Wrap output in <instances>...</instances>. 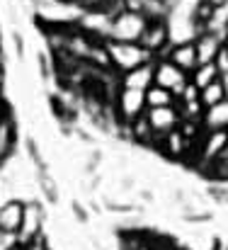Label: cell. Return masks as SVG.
<instances>
[{"mask_svg": "<svg viewBox=\"0 0 228 250\" xmlns=\"http://www.w3.org/2000/svg\"><path fill=\"white\" fill-rule=\"evenodd\" d=\"M148 27V17L136 12V10H117L109 20V34L107 42H119V44H141V37Z\"/></svg>", "mask_w": 228, "mask_h": 250, "instance_id": "6da1fadb", "label": "cell"}, {"mask_svg": "<svg viewBox=\"0 0 228 250\" xmlns=\"http://www.w3.org/2000/svg\"><path fill=\"white\" fill-rule=\"evenodd\" d=\"M146 112H148L146 92L126 90V87H117V92H114V97H112V114H114L119 129L134 124V122L141 119Z\"/></svg>", "mask_w": 228, "mask_h": 250, "instance_id": "7a4b0ae2", "label": "cell"}, {"mask_svg": "<svg viewBox=\"0 0 228 250\" xmlns=\"http://www.w3.org/2000/svg\"><path fill=\"white\" fill-rule=\"evenodd\" d=\"M107 51H109V63L112 71L117 76L129 73L134 68H141L146 63H153L151 54L141 46V44H119V42H107Z\"/></svg>", "mask_w": 228, "mask_h": 250, "instance_id": "3957f363", "label": "cell"}, {"mask_svg": "<svg viewBox=\"0 0 228 250\" xmlns=\"http://www.w3.org/2000/svg\"><path fill=\"white\" fill-rule=\"evenodd\" d=\"M44 233H46V207H44V202L41 199L24 202V216H22V226H20V233H17V246L44 238Z\"/></svg>", "mask_w": 228, "mask_h": 250, "instance_id": "277c9868", "label": "cell"}, {"mask_svg": "<svg viewBox=\"0 0 228 250\" xmlns=\"http://www.w3.org/2000/svg\"><path fill=\"white\" fill-rule=\"evenodd\" d=\"M189 76L185 71H180L175 63H170L167 59H155L153 61V85L170 90L175 97H180V92L187 87Z\"/></svg>", "mask_w": 228, "mask_h": 250, "instance_id": "5b68a950", "label": "cell"}, {"mask_svg": "<svg viewBox=\"0 0 228 250\" xmlns=\"http://www.w3.org/2000/svg\"><path fill=\"white\" fill-rule=\"evenodd\" d=\"M146 122L151 126L153 136L160 141L163 136H167V134H172V131L180 129L182 114H180L177 107H158V109H148L146 112Z\"/></svg>", "mask_w": 228, "mask_h": 250, "instance_id": "8992f818", "label": "cell"}, {"mask_svg": "<svg viewBox=\"0 0 228 250\" xmlns=\"http://www.w3.org/2000/svg\"><path fill=\"white\" fill-rule=\"evenodd\" d=\"M141 46L151 54L153 59H163L170 51V37H167V27L165 20H148V27L141 37Z\"/></svg>", "mask_w": 228, "mask_h": 250, "instance_id": "52a82bcc", "label": "cell"}, {"mask_svg": "<svg viewBox=\"0 0 228 250\" xmlns=\"http://www.w3.org/2000/svg\"><path fill=\"white\" fill-rule=\"evenodd\" d=\"M22 216H24V202L22 199H15V197L2 199L0 202V236L17 241Z\"/></svg>", "mask_w": 228, "mask_h": 250, "instance_id": "ba28073f", "label": "cell"}, {"mask_svg": "<svg viewBox=\"0 0 228 250\" xmlns=\"http://www.w3.org/2000/svg\"><path fill=\"white\" fill-rule=\"evenodd\" d=\"M194 49H197L199 63H216V61L226 54V39L204 29V32L194 39Z\"/></svg>", "mask_w": 228, "mask_h": 250, "instance_id": "9c48e42d", "label": "cell"}, {"mask_svg": "<svg viewBox=\"0 0 228 250\" xmlns=\"http://www.w3.org/2000/svg\"><path fill=\"white\" fill-rule=\"evenodd\" d=\"M163 59H167L170 63H175L180 71H185L187 76L199 66V56H197V49H194V42H189V44H175V46H170V51L163 56Z\"/></svg>", "mask_w": 228, "mask_h": 250, "instance_id": "30bf717a", "label": "cell"}, {"mask_svg": "<svg viewBox=\"0 0 228 250\" xmlns=\"http://www.w3.org/2000/svg\"><path fill=\"white\" fill-rule=\"evenodd\" d=\"M117 85H119V87H126V90L146 92L148 87H153V63H146V66H141V68H134V71H129V73L117 76Z\"/></svg>", "mask_w": 228, "mask_h": 250, "instance_id": "8fae6325", "label": "cell"}, {"mask_svg": "<svg viewBox=\"0 0 228 250\" xmlns=\"http://www.w3.org/2000/svg\"><path fill=\"white\" fill-rule=\"evenodd\" d=\"M202 129L204 131H228V100L209 107V109H204Z\"/></svg>", "mask_w": 228, "mask_h": 250, "instance_id": "7c38bea8", "label": "cell"}, {"mask_svg": "<svg viewBox=\"0 0 228 250\" xmlns=\"http://www.w3.org/2000/svg\"><path fill=\"white\" fill-rule=\"evenodd\" d=\"M221 81V66L219 63H199L192 73H189V83L197 90H204L207 85Z\"/></svg>", "mask_w": 228, "mask_h": 250, "instance_id": "4fadbf2b", "label": "cell"}, {"mask_svg": "<svg viewBox=\"0 0 228 250\" xmlns=\"http://www.w3.org/2000/svg\"><path fill=\"white\" fill-rule=\"evenodd\" d=\"M204 29L211 32V34L224 37L228 42V5L211 7V10H209V17L204 20Z\"/></svg>", "mask_w": 228, "mask_h": 250, "instance_id": "5bb4252c", "label": "cell"}, {"mask_svg": "<svg viewBox=\"0 0 228 250\" xmlns=\"http://www.w3.org/2000/svg\"><path fill=\"white\" fill-rule=\"evenodd\" d=\"M146 104H148V109H158V107H177V97H175L170 90L153 85V87L146 90Z\"/></svg>", "mask_w": 228, "mask_h": 250, "instance_id": "9a60e30c", "label": "cell"}, {"mask_svg": "<svg viewBox=\"0 0 228 250\" xmlns=\"http://www.w3.org/2000/svg\"><path fill=\"white\" fill-rule=\"evenodd\" d=\"M199 100H202L204 109H209V107H214V104L224 102V100H226V92H224V85H221V81H216V83L207 85L204 90H199Z\"/></svg>", "mask_w": 228, "mask_h": 250, "instance_id": "2e32d148", "label": "cell"}, {"mask_svg": "<svg viewBox=\"0 0 228 250\" xmlns=\"http://www.w3.org/2000/svg\"><path fill=\"white\" fill-rule=\"evenodd\" d=\"M151 243L155 250H187L185 246H180L172 236H165V233H151Z\"/></svg>", "mask_w": 228, "mask_h": 250, "instance_id": "e0dca14e", "label": "cell"}, {"mask_svg": "<svg viewBox=\"0 0 228 250\" xmlns=\"http://www.w3.org/2000/svg\"><path fill=\"white\" fill-rule=\"evenodd\" d=\"M71 2L80 15H90V12H100V10L109 7L107 0H71Z\"/></svg>", "mask_w": 228, "mask_h": 250, "instance_id": "ac0fdd59", "label": "cell"}, {"mask_svg": "<svg viewBox=\"0 0 228 250\" xmlns=\"http://www.w3.org/2000/svg\"><path fill=\"white\" fill-rule=\"evenodd\" d=\"M17 250H54V248L49 246V241H46V238H37V241H32V243L17 246Z\"/></svg>", "mask_w": 228, "mask_h": 250, "instance_id": "d6986e66", "label": "cell"}, {"mask_svg": "<svg viewBox=\"0 0 228 250\" xmlns=\"http://www.w3.org/2000/svg\"><path fill=\"white\" fill-rule=\"evenodd\" d=\"M5 90H7V66L5 59H0V100H5Z\"/></svg>", "mask_w": 228, "mask_h": 250, "instance_id": "ffe728a7", "label": "cell"}, {"mask_svg": "<svg viewBox=\"0 0 228 250\" xmlns=\"http://www.w3.org/2000/svg\"><path fill=\"white\" fill-rule=\"evenodd\" d=\"M209 7H221V5H228V0H204Z\"/></svg>", "mask_w": 228, "mask_h": 250, "instance_id": "44dd1931", "label": "cell"}, {"mask_svg": "<svg viewBox=\"0 0 228 250\" xmlns=\"http://www.w3.org/2000/svg\"><path fill=\"white\" fill-rule=\"evenodd\" d=\"M221 85H224V92H226V100H228V71L221 73Z\"/></svg>", "mask_w": 228, "mask_h": 250, "instance_id": "7402d4cb", "label": "cell"}, {"mask_svg": "<svg viewBox=\"0 0 228 250\" xmlns=\"http://www.w3.org/2000/svg\"><path fill=\"white\" fill-rule=\"evenodd\" d=\"M107 5H114V7H122V0H107Z\"/></svg>", "mask_w": 228, "mask_h": 250, "instance_id": "603a6c76", "label": "cell"}, {"mask_svg": "<svg viewBox=\"0 0 228 250\" xmlns=\"http://www.w3.org/2000/svg\"><path fill=\"white\" fill-rule=\"evenodd\" d=\"M214 250H228V246H226V243H216V248H214Z\"/></svg>", "mask_w": 228, "mask_h": 250, "instance_id": "cb8c5ba5", "label": "cell"}, {"mask_svg": "<svg viewBox=\"0 0 228 250\" xmlns=\"http://www.w3.org/2000/svg\"><path fill=\"white\" fill-rule=\"evenodd\" d=\"M0 59H2V34H0Z\"/></svg>", "mask_w": 228, "mask_h": 250, "instance_id": "d4e9b609", "label": "cell"}, {"mask_svg": "<svg viewBox=\"0 0 228 250\" xmlns=\"http://www.w3.org/2000/svg\"><path fill=\"white\" fill-rule=\"evenodd\" d=\"M226 59H228V42H226Z\"/></svg>", "mask_w": 228, "mask_h": 250, "instance_id": "484cf974", "label": "cell"}]
</instances>
